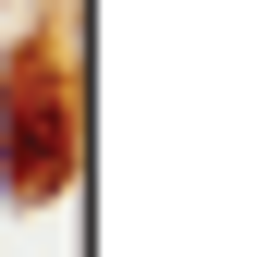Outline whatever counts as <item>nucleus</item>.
<instances>
[{"mask_svg": "<svg viewBox=\"0 0 257 257\" xmlns=\"http://www.w3.org/2000/svg\"><path fill=\"white\" fill-rule=\"evenodd\" d=\"M13 184H25V196L61 184V122H49V98H13Z\"/></svg>", "mask_w": 257, "mask_h": 257, "instance_id": "f257e3e1", "label": "nucleus"}]
</instances>
